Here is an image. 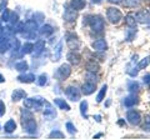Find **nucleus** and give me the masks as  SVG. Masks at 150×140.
Masks as SVG:
<instances>
[{"mask_svg":"<svg viewBox=\"0 0 150 140\" xmlns=\"http://www.w3.org/2000/svg\"><path fill=\"white\" fill-rule=\"evenodd\" d=\"M84 25H89V28L94 33H103L105 23L100 15H86L84 16Z\"/></svg>","mask_w":150,"mask_h":140,"instance_id":"f257e3e1","label":"nucleus"},{"mask_svg":"<svg viewBox=\"0 0 150 140\" xmlns=\"http://www.w3.org/2000/svg\"><path fill=\"white\" fill-rule=\"evenodd\" d=\"M45 99L43 96H33V98H25L24 99V108L30 110H40L45 104Z\"/></svg>","mask_w":150,"mask_h":140,"instance_id":"f03ea898","label":"nucleus"},{"mask_svg":"<svg viewBox=\"0 0 150 140\" xmlns=\"http://www.w3.org/2000/svg\"><path fill=\"white\" fill-rule=\"evenodd\" d=\"M70 75H71V66H70V64H62L54 73V78L58 81L67 80Z\"/></svg>","mask_w":150,"mask_h":140,"instance_id":"7ed1b4c3","label":"nucleus"},{"mask_svg":"<svg viewBox=\"0 0 150 140\" xmlns=\"http://www.w3.org/2000/svg\"><path fill=\"white\" fill-rule=\"evenodd\" d=\"M65 39H67V45L70 50L78 51L81 48V41L75 33H67L65 34Z\"/></svg>","mask_w":150,"mask_h":140,"instance_id":"20e7f679","label":"nucleus"},{"mask_svg":"<svg viewBox=\"0 0 150 140\" xmlns=\"http://www.w3.org/2000/svg\"><path fill=\"white\" fill-rule=\"evenodd\" d=\"M106 18H108V20H109L110 24L115 25V24H119L121 21V19H123V14H121V11L118 8L110 6V8L106 9Z\"/></svg>","mask_w":150,"mask_h":140,"instance_id":"39448f33","label":"nucleus"},{"mask_svg":"<svg viewBox=\"0 0 150 140\" xmlns=\"http://www.w3.org/2000/svg\"><path fill=\"white\" fill-rule=\"evenodd\" d=\"M65 96L68 98L69 100H71V101H79L80 100V98H81V90L79 89V88L76 86H74V85H69L65 88Z\"/></svg>","mask_w":150,"mask_h":140,"instance_id":"423d86ee","label":"nucleus"},{"mask_svg":"<svg viewBox=\"0 0 150 140\" xmlns=\"http://www.w3.org/2000/svg\"><path fill=\"white\" fill-rule=\"evenodd\" d=\"M21 121H23V130H24V133L29 135H34L38 132V123L34 119V116L29 119H25V120H21Z\"/></svg>","mask_w":150,"mask_h":140,"instance_id":"0eeeda50","label":"nucleus"},{"mask_svg":"<svg viewBox=\"0 0 150 140\" xmlns=\"http://www.w3.org/2000/svg\"><path fill=\"white\" fill-rule=\"evenodd\" d=\"M126 120L129 121V124L134 125V127H138V125H140L143 119L138 110L130 109V110H128V113H126Z\"/></svg>","mask_w":150,"mask_h":140,"instance_id":"6e6552de","label":"nucleus"},{"mask_svg":"<svg viewBox=\"0 0 150 140\" xmlns=\"http://www.w3.org/2000/svg\"><path fill=\"white\" fill-rule=\"evenodd\" d=\"M78 19V11L74 10L73 8H70L69 5L65 6V11H64V21L67 23H75Z\"/></svg>","mask_w":150,"mask_h":140,"instance_id":"1a4fd4ad","label":"nucleus"},{"mask_svg":"<svg viewBox=\"0 0 150 140\" xmlns=\"http://www.w3.org/2000/svg\"><path fill=\"white\" fill-rule=\"evenodd\" d=\"M80 90H81V95H91L95 93L96 90V83H93V81H85L81 85L80 88Z\"/></svg>","mask_w":150,"mask_h":140,"instance_id":"9d476101","label":"nucleus"},{"mask_svg":"<svg viewBox=\"0 0 150 140\" xmlns=\"http://www.w3.org/2000/svg\"><path fill=\"white\" fill-rule=\"evenodd\" d=\"M135 20L140 24H149L150 23V13L148 10H140L137 14H134Z\"/></svg>","mask_w":150,"mask_h":140,"instance_id":"9b49d317","label":"nucleus"},{"mask_svg":"<svg viewBox=\"0 0 150 140\" xmlns=\"http://www.w3.org/2000/svg\"><path fill=\"white\" fill-rule=\"evenodd\" d=\"M138 103H139V96L137 95V93H130L128 96L124 98L123 104H124V106H126V108H133V106H135Z\"/></svg>","mask_w":150,"mask_h":140,"instance_id":"f8f14e48","label":"nucleus"},{"mask_svg":"<svg viewBox=\"0 0 150 140\" xmlns=\"http://www.w3.org/2000/svg\"><path fill=\"white\" fill-rule=\"evenodd\" d=\"M67 59H68V63L70 65H79L81 62V55L76 53V51H69L67 54Z\"/></svg>","mask_w":150,"mask_h":140,"instance_id":"ddd939ff","label":"nucleus"},{"mask_svg":"<svg viewBox=\"0 0 150 140\" xmlns=\"http://www.w3.org/2000/svg\"><path fill=\"white\" fill-rule=\"evenodd\" d=\"M45 108L43 110V115H44V118L45 119H48V120H51V119H54L55 116H56V111L55 109L51 106L48 101H45Z\"/></svg>","mask_w":150,"mask_h":140,"instance_id":"4468645a","label":"nucleus"},{"mask_svg":"<svg viewBox=\"0 0 150 140\" xmlns=\"http://www.w3.org/2000/svg\"><path fill=\"white\" fill-rule=\"evenodd\" d=\"M35 79L36 76L34 75V74H31V73H23L20 74L18 78H16V80L19 83H25V84H30V83H34L35 81Z\"/></svg>","mask_w":150,"mask_h":140,"instance_id":"2eb2a0df","label":"nucleus"},{"mask_svg":"<svg viewBox=\"0 0 150 140\" xmlns=\"http://www.w3.org/2000/svg\"><path fill=\"white\" fill-rule=\"evenodd\" d=\"M91 48L95 51H105L108 49V44H106L105 39H98L95 41H93Z\"/></svg>","mask_w":150,"mask_h":140,"instance_id":"dca6fc26","label":"nucleus"},{"mask_svg":"<svg viewBox=\"0 0 150 140\" xmlns=\"http://www.w3.org/2000/svg\"><path fill=\"white\" fill-rule=\"evenodd\" d=\"M45 49V41L44 40H38L34 44V49H33V53H34V57H40V54L44 51Z\"/></svg>","mask_w":150,"mask_h":140,"instance_id":"f3484780","label":"nucleus"},{"mask_svg":"<svg viewBox=\"0 0 150 140\" xmlns=\"http://www.w3.org/2000/svg\"><path fill=\"white\" fill-rule=\"evenodd\" d=\"M54 104L58 106L59 109H62V110H65V111H70V110H71V108H70V105L67 103V100L62 99V98H55V99H54Z\"/></svg>","mask_w":150,"mask_h":140,"instance_id":"a211bd4d","label":"nucleus"},{"mask_svg":"<svg viewBox=\"0 0 150 140\" xmlns=\"http://www.w3.org/2000/svg\"><path fill=\"white\" fill-rule=\"evenodd\" d=\"M26 98V91L23 89H15L11 93V100L13 101H20Z\"/></svg>","mask_w":150,"mask_h":140,"instance_id":"6ab92c4d","label":"nucleus"},{"mask_svg":"<svg viewBox=\"0 0 150 140\" xmlns=\"http://www.w3.org/2000/svg\"><path fill=\"white\" fill-rule=\"evenodd\" d=\"M69 6L73 8L74 10H76V11H80L86 6V1L85 0H71V1L69 3Z\"/></svg>","mask_w":150,"mask_h":140,"instance_id":"aec40b11","label":"nucleus"},{"mask_svg":"<svg viewBox=\"0 0 150 140\" xmlns=\"http://www.w3.org/2000/svg\"><path fill=\"white\" fill-rule=\"evenodd\" d=\"M39 34L41 36H45V38H48V36L50 35H53L54 34V28L49 25V24H45L43 26H40V29H39Z\"/></svg>","mask_w":150,"mask_h":140,"instance_id":"412c9836","label":"nucleus"},{"mask_svg":"<svg viewBox=\"0 0 150 140\" xmlns=\"http://www.w3.org/2000/svg\"><path fill=\"white\" fill-rule=\"evenodd\" d=\"M16 130V123L14 119H9L5 124H4V132L6 134H11Z\"/></svg>","mask_w":150,"mask_h":140,"instance_id":"4be33fe9","label":"nucleus"},{"mask_svg":"<svg viewBox=\"0 0 150 140\" xmlns=\"http://www.w3.org/2000/svg\"><path fill=\"white\" fill-rule=\"evenodd\" d=\"M85 68H86V71H93V73H96V71H99V69H100V65L99 63H96L95 60H89V62L85 64Z\"/></svg>","mask_w":150,"mask_h":140,"instance_id":"5701e85b","label":"nucleus"},{"mask_svg":"<svg viewBox=\"0 0 150 140\" xmlns=\"http://www.w3.org/2000/svg\"><path fill=\"white\" fill-rule=\"evenodd\" d=\"M14 68H15V70H18V71L25 73V71H28V69H29V64H28V62H25V60H20V62H18L14 65Z\"/></svg>","mask_w":150,"mask_h":140,"instance_id":"b1692460","label":"nucleus"},{"mask_svg":"<svg viewBox=\"0 0 150 140\" xmlns=\"http://www.w3.org/2000/svg\"><path fill=\"white\" fill-rule=\"evenodd\" d=\"M124 20H125V24L129 28H137V20H135L134 14H126Z\"/></svg>","mask_w":150,"mask_h":140,"instance_id":"393cba45","label":"nucleus"},{"mask_svg":"<svg viewBox=\"0 0 150 140\" xmlns=\"http://www.w3.org/2000/svg\"><path fill=\"white\" fill-rule=\"evenodd\" d=\"M106 93H108V85L104 84V85L101 86V89L99 90V93H98V95H96V103H101L103 100H104L105 96H106Z\"/></svg>","mask_w":150,"mask_h":140,"instance_id":"a878e982","label":"nucleus"},{"mask_svg":"<svg viewBox=\"0 0 150 140\" xmlns=\"http://www.w3.org/2000/svg\"><path fill=\"white\" fill-rule=\"evenodd\" d=\"M35 81H36V85H39V86H45V85H48L49 76L46 75V74H41V75H39V76L35 79Z\"/></svg>","mask_w":150,"mask_h":140,"instance_id":"bb28decb","label":"nucleus"},{"mask_svg":"<svg viewBox=\"0 0 150 140\" xmlns=\"http://www.w3.org/2000/svg\"><path fill=\"white\" fill-rule=\"evenodd\" d=\"M149 64H150V55H148V57H145L144 59L140 60V62L138 63V65H137V69L138 70H143L145 68H148Z\"/></svg>","mask_w":150,"mask_h":140,"instance_id":"cd10ccee","label":"nucleus"},{"mask_svg":"<svg viewBox=\"0 0 150 140\" xmlns=\"http://www.w3.org/2000/svg\"><path fill=\"white\" fill-rule=\"evenodd\" d=\"M140 89V85H139V83L137 80H130L128 83V90L130 93H138Z\"/></svg>","mask_w":150,"mask_h":140,"instance_id":"c85d7f7f","label":"nucleus"},{"mask_svg":"<svg viewBox=\"0 0 150 140\" xmlns=\"http://www.w3.org/2000/svg\"><path fill=\"white\" fill-rule=\"evenodd\" d=\"M135 35H137V28H129L125 33V40L131 41L133 39H135Z\"/></svg>","mask_w":150,"mask_h":140,"instance_id":"c756f323","label":"nucleus"},{"mask_svg":"<svg viewBox=\"0 0 150 140\" xmlns=\"http://www.w3.org/2000/svg\"><path fill=\"white\" fill-rule=\"evenodd\" d=\"M88 108H89V104L86 100H83L80 103V114L84 119H88Z\"/></svg>","mask_w":150,"mask_h":140,"instance_id":"7c9ffc66","label":"nucleus"},{"mask_svg":"<svg viewBox=\"0 0 150 140\" xmlns=\"http://www.w3.org/2000/svg\"><path fill=\"white\" fill-rule=\"evenodd\" d=\"M124 5L126 8H139L142 5V0H124Z\"/></svg>","mask_w":150,"mask_h":140,"instance_id":"2f4dec72","label":"nucleus"},{"mask_svg":"<svg viewBox=\"0 0 150 140\" xmlns=\"http://www.w3.org/2000/svg\"><path fill=\"white\" fill-rule=\"evenodd\" d=\"M33 49H34V44L33 43H25L21 48V53L23 54H31Z\"/></svg>","mask_w":150,"mask_h":140,"instance_id":"473e14b6","label":"nucleus"},{"mask_svg":"<svg viewBox=\"0 0 150 140\" xmlns=\"http://www.w3.org/2000/svg\"><path fill=\"white\" fill-rule=\"evenodd\" d=\"M49 139H64V134L60 132V130L56 129L49 134Z\"/></svg>","mask_w":150,"mask_h":140,"instance_id":"72a5a7b5","label":"nucleus"},{"mask_svg":"<svg viewBox=\"0 0 150 140\" xmlns=\"http://www.w3.org/2000/svg\"><path fill=\"white\" fill-rule=\"evenodd\" d=\"M65 129L68 130V133L70 135H74L75 133H76V128H75V125L71 123V121H68V123L65 124Z\"/></svg>","mask_w":150,"mask_h":140,"instance_id":"f704fd0d","label":"nucleus"},{"mask_svg":"<svg viewBox=\"0 0 150 140\" xmlns=\"http://www.w3.org/2000/svg\"><path fill=\"white\" fill-rule=\"evenodd\" d=\"M98 75L93 71H86V81H93V83H98Z\"/></svg>","mask_w":150,"mask_h":140,"instance_id":"c9c22d12","label":"nucleus"},{"mask_svg":"<svg viewBox=\"0 0 150 140\" xmlns=\"http://www.w3.org/2000/svg\"><path fill=\"white\" fill-rule=\"evenodd\" d=\"M9 21L13 25H15L19 23V15L15 11H10V16H9Z\"/></svg>","mask_w":150,"mask_h":140,"instance_id":"e433bc0d","label":"nucleus"},{"mask_svg":"<svg viewBox=\"0 0 150 140\" xmlns=\"http://www.w3.org/2000/svg\"><path fill=\"white\" fill-rule=\"evenodd\" d=\"M143 130L144 132H150V115L145 116V120L143 124Z\"/></svg>","mask_w":150,"mask_h":140,"instance_id":"4c0bfd02","label":"nucleus"},{"mask_svg":"<svg viewBox=\"0 0 150 140\" xmlns=\"http://www.w3.org/2000/svg\"><path fill=\"white\" fill-rule=\"evenodd\" d=\"M9 16H10V10L8 8H5V10L1 14V20L3 21H9Z\"/></svg>","mask_w":150,"mask_h":140,"instance_id":"58836bf2","label":"nucleus"},{"mask_svg":"<svg viewBox=\"0 0 150 140\" xmlns=\"http://www.w3.org/2000/svg\"><path fill=\"white\" fill-rule=\"evenodd\" d=\"M62 48H63V43H59L58 48H56V55L54 57V60H55V62H58L59 58H60V54H62Z\"/></svg>","mask_w":150,"mask_h":140,"instance_id":"ea45409f","label":"nucleus"},{"mask_svg":"<svg viewBox=\"0 0 150 140\" xmlns=\"http://www.w3.org/2000/svg\"><path fill=\"white\" fill-rule=\"evenodd\" d=\"M5 111H6V106L3 103V100H0V118L5 115Z\"/></svg>","mask_w":150,"mask_h":140,"instance_id":"a19ab883","label":"nucleus"},{"mask_svg":"<svg viewBox=\"0 0 150 140\" xmlns=\"http://www.w3.org/2000/svg\"><path fill=\"white\" fill-rule=\"evenodd\" d=\"M143 81H144V84H146V85H150V74H146V75H144Z\"/></svg>","mask_w":150,"mask_h":140,"instance_id":"79ce46f5","label":"nucleus"},{"mask_svg":"<svg viewBox=\"0 0 150 140\" xmlns=\"http://www.w3.org/2000/svg\"><path fill=\"white\" fill-rule=\"evenodd\" d=\"M108 1L111 4H120V3H123V0H108Z\"/></svg>","mask_w":150,"mask_h":140,"instance_id":"37998d69","label":"nucleus"},{"mask_svg":"<svg viewBox=\"0 0 150 140\" xmlns=\"http://www.w3.org/2000/svg\"><path fill=\"white\" fill-rule=\"evenodd\" d=\"M94 119H96V121H98V123H100V121H101V116L100 115H94Z\"/></svg>","mask_w":150,"mask_h":140,"instance_id":"c03bdc74","label":"nucleus"},{"mask_svg":"<svg viewBox=\"0 0 150 140\" xmlns=\"http://www.w3.org/2000/svg\"><path fill=\"white\" fill-rule=\"evenodd\" d=\"M101 136H104V134H103V133H99V134L94 135V139H98V138H101Z\"/></svg>","mask_w":150,"mask_h":140,"instance_id":"a18cd8bd","label":"nucleus"},{"mask_svg":"<svg viewBox=\"0 0 150 140\" xmlns=\"http://www.w3.org/2000/svg\"><path fill=\"white\" fill-rule=\"evenodd\" d=\"M118 124L121 125V127H125V125H126V124H125V121H124V120H121V119L118 121Z\"/></svg>","mask_w":150,"mask_h":140,"instance_id":"49530a36","label":"nucleus"},{"mask_svg":"<svg viewBox=\"0 0 150 140\" xmlns=\"http://www.w3.org/2000/svg\"><path fill=\"white\" fill-rule=\"evenodd\" d=\"M0 83H5V78L3 76V74H0Z\"/></svg>","mask_w":150,"mask_h":140,"instance_id":"de8ad7c7","label":"nucleus"},{"mask_svg":"<svg viewBox=\"0 0 150 140\" xmlns=\"http://www.w3.org/2000/svg\"><path fill=\"white\" fill-rule=\"evenodd\" d=\"M101 1L103 0H91V3H94V4H101Z\"/></svg>","mask_w":150,"mask_h":140,"instance_id":"09e8293b","label":"nucleus"},{"mask_svg":"<svg viewBox=\"0 0 150 140\" xmlns=\"http://www.w3.org/2000/svg\"><path fill=\"white\" fill-rule=\"evenodd\" d=\"M110 103H111L110 100H108V101H106V104H105V106H109V105H110Z\"/></svg>","mask_w":150,"mask_h":140,"instance_id":"8fccbe9b","label":"nucleus"},{"mask_svg":"<svg viewBox=\"0 0 150 140\" xmlns=\"http://www.w3.org/2000/svg\"><path fill=\"white\" fill-rule=\"evenodd\" d=\"M0 130H1V127H0Z\"/></svg>","mask_w":150,"mask_h":140,"instance_id":"3c124183","label":"nucleus"},{"mask_svg":"<svg viewBox=\"0 0 150 140\" xmlns=\"http://www.w3.org/2000/svg\"><path fill=\"white\" fill-rule=\"evenodd\" d=\"M149 8H150V4H149Z\"/></svg>","mask_w":150,"mask_h":140,"instance_id":"603ef678","label":"nucleus"}]
</instances>
